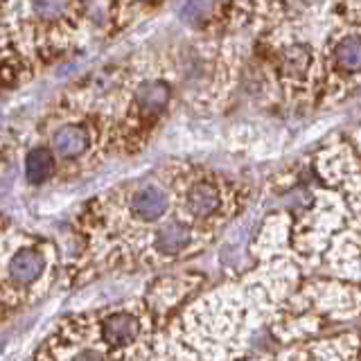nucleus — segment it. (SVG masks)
Wrapping results in <instances>:
<instances>
[{
    "label": "nucleus",
    "mask_w": 361,
    "mask_h": 361,
    "mask_svg": "<svg viewBox=\"0 0 361 361\" xmlns=\"http://www.w3.org/2000/svg\"><path fill=\"white\" fill-rule=\"evenodd\" d=\"M99 334L104 338V343L111 348H127L131 345L140 334V321L129 312H116L109 314L102 321Z\"/></svg>",
    "instance_id": "obj_1"
},
{
    "label": "nucleus",
    "mask_w": 361,
    "mask_h": 361,
    "mask_svg": "<svg viewBox=\"0 0 361 361\" xmlns=\"http://www.w3.org/2000/svg\"><path fill=\"white\" fill-rule=\"evenodd\" d=\"M165 210H167V195L156 185H147L138 190L131 199V212L135 219H142V221L161 219Z\"/></svg>",
    "instance_id": "obj_2"
},
{
    "label": "nucleus",
    "mask_w": 361,
    "mask_h": 361,
    "mask_svg": "<svg viewBox=\"0 0 361 361\" xmlns=\"http://www.w3.org/2000/svg\"><path fill=\"white\" fill-rule=\"evenodd\" d=\"M45 259L39 251L34 248H23L18 251L9 262V278L16 282V285H30V282L37 280L43 274Z\"/></svg>",
    "instance_id": "obj_3"
},
{
    "label": "nucleus",
    "mask_w": 361,
    "mask_h": 361,
    "mask_svg": "<svg viewBox=\"0 0 361 361\" xmlns=\"http://www.w3.org/2000/svg\"><path fill=\"white\" fill-rule=\"evenodd\" d=\"M54 152L61 158H75L79 154H84L88 147V133L84 127H77V124H66L59 131L54 133L52 138Z\"/></svg>",
    "instance_id": "obj_4"
},
{
    "label": "nucleus",
    "mask_w": 361,
    "mask_h": 361,
    "mask_svg": "<svg viewBox=\"0 0 361 361\" xmlns=\"http://www.w3.org/2000/svg\"><path fill=\"white\" fill-rule=\"evenodd\" d=\"M190 240H192V233L185 224L169 221L156 233V248L165 255H176L190 244Z\"/></svg>",
    "instance_id": "obj_5"
},
{
    "label": "nucleus",
    "mask_w": 361,
    "mask_h": 361,
    "mask_svg": "<svg viewBox=\"0 0 361 361\" xmlns=\"http://www.w3.org/2000/svg\"><path fill=\"white\" fill-rule=\"evenodd\" d=\"M219 208V192L210 183H197L188 192V210L195 217H208Z\"/></svg>",
    "instance_id": "obj_6"
},
{
    "label": "nucleus",
    "mask_w": 361,
    "mask_h": 361,
    "mask_svg": "<svg viewBox=\"0 0 361 361\" xmlns=\"http://www.w3.org/2000/svg\"><path fill=\"white\" fill-rule=\"evenodd\" d=\"M135 102L142 111H163L169 102V86L163 82H145L142 86H138L135 90Z\"/></svg>",
    "instance_id": "obj_7"
},
{
    "label": "nucleus",
    "mask_w": 361,
    "mask_h": 361,
    "mask_svg": "<svg viewBox=\"0 0 361 361\" xmlns=\"http://www.w3.org/2000/svg\"><path fill=\"white\" fill-rule=\"evenodd\" d=\"M334 63L338 71L357 73L361 71V39L348 37L334 48Z\"/></svg>",
    "instance_id": "obj_8"
},
{
    "label": "nucleus",
    "mask_w": 361,
    "mask_h": 361,
    "mask_svg": "<svg viewBox=\"0 0 361 361\" xmlns=\"http://www.w3.org/2000/svg\"><path fill=\"white\" fill-rule=\"evenodd\" d=\"M52 156L48 149H32L25 158V176L32 185H39L43 180H48V176L52 174Z\"/></svg>",
    "instance_id": "obj_9"
},
{
    "label": "nucleus",
    "mask_w": 361,
    "mask_h": 361,
    "mask_svg": "<svg viewBox=\"0 0 361 361\" xmlns=\"http://www.w3.org/2000/svg\"><path fill=\"white\" fill-rule=\"evenodd\" d=\"M310 61H312V56L305 45H291V48H287L285 54H282V73L298 77L302 73H307Z\"/></svg>",
    "instance_id": "obj_10"
},
{
    "label": "nucleus",
    "mask_w": 361,
    "mask_h": 361,
    "mask_svg": "<svg viewBox=\"0 0 361 361\" xmlns=\"http://www.w3.org/2000/svg\"><path fill=\"white\" fill-rule=\"evenodd\" d=\"M210 16V3L208 0H188L180 9V18L190 25H201Z\"/></svg>",
    "instance_id": "obj_11"
},
{
    "label": "nucleus",
    "mask_w": 361,
    "mask_h": 361,
    "mask_svg": "<svg viewBox=\"0 0 361 361\" xmlns=\"http://www.w3.org/2000/svg\"><path fill=\"white\" fill-rule=\"evenodd\" d=\"M32 7L41 18H59L71 7V0H32Z\"/></svg>",
    "instance_id": "obj_12"
}]
</instances>
